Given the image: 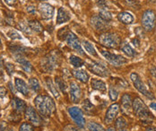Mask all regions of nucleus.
I'll return each instance as SVG.
<instances>
[{"mask_svg": "<svg viewBox=\"0 0 156 131\" xmlns=\"http://www.w3.org/2000/svg\"><path fill=\"white\" fill-rule=\"evenodd\" d=\"M34 104L41 116L49 117L55 112V102L53 99L48 95H38L34 99Z\"/></svg>", "mask_w": 156, "mask_h": 131, "instance_id": "obj_1", "label": "nucleus"}, {"mask_svg": "<svg viewBox=\"0 0 156 131\" xmlns=\"http://www.w3.org/2000/svg\"><path fill=\"white\" fill-rule=\"evenodd\" d=\"M132 109L144 123H150L153 120V114L148 110L145 103L139 97L134 99L132 103Z\"/></svg>", "mask_w": 156, "mask_h": 131, "instance_id": "obj_2", "label": "nucleus"}, {"mask_svg": "<svg viewBox=\"0 0 156 131\" xmlns=\"http://www.w3.org/2000/svg\"><path fill=\"white\" fill-rule=\"evenodd\" d=\"M100 43L109 49H115L121 45V38L118 33L106 32L101 34L99 38Z\"/></svg>", "mask_w": 156, "mask_h": 131, "instance_id": "obj_3", "label": "nucleus"}, {"mask_svg": "<svg viewBox=\"0 0 156 131\" xmlns=\"http://www.w3.org/2000/svg\"><path fill=\"white\" fill-rule=\"evenodd\" d=\"M142 27L145 32H153L156 27V12L153 9L145 10L141 18Z\"/></svg>", "mask_w": 156, "mask_h": 131, "instance_id": "obj_4", "label": "nucleus"}, {"mask_svg": "<svg viewBox=\"0 0 156 131\" xmlns=\"http://www.w3.org/2000/svg\"><path fill=\"white\" fill-rule=\"evenodd\" d=\"M130 80L133 83L135 88L141 93L143 95H144L146 98L148 99H154V95L152 94V92H150V90H148V88L145 86V84L142 81L139 75L136 72H133L130 74Z\"/></svg>", "mask_w": 156, "mask_h": 131, "instance_id": "obj_5", "label": "nucleus"}, {"mask_svg": "<svg viewBox=\"0 0 156 131\" xmlns=\"http://www.w3.org/2000/svg\"><path fill=\"white\" fill-rule=\"evenodd\" d=\"M101 53L106 58L107 61H109L111 65L115 66H121L127 63V59L121 55L113 54V53H110L109 51H106L103 49L101 50Z\"/></svg>", "mask_w": 156, "mask_h": 131, "instance_id": "obj_6", "label": "nucleus"}, {"mask_svg": "<svg viewBox=\"0 0 156 131\" xmlns=\"http://www.w3.org/2000/svg\"><path fill=\"white\" fill-rule=\"evenodd\" d=\"M86 67L89 71L94 73V75L101 76V77H107L109 76V69L104 65L99 63V62H93L92 64H87Z\"/></svg>", "mask_w": 156, "mask_h": 131, "instance_id": "obj_7", "label": "nucleus"}, {"mask_svg": "<svg viewBox=\"0 0 156 131\" xmlns=\"http://www.w3.org/2000/svg\"><path fill=\"white\" fill-rule=\"evenodd\" d=\"M68 113L79 128H83L85 126V119L81 109L78 107H71L68 109Z\"/></svg>", "mask_w": 156, "mask_h": 131, "instance_id": "obj_8", "label": "nucleus"}, {"mask_svg": "<svg viewBox=\"0 0 156 131\" xmlns=\"http://www.w3.org/2000/svg\"><path fill=\"white\" fill-rule=\"evenodd\" d=\"M66 40L67 41L68 46L71 49H73L75 51L78 52L82 56H85V53L83 52V50L82 49V44L80 43V41H79V40H78V38L76 37V34H74L73 33L69 32Z\"/></svg>", "mask_w": 156, "mask_h": 131, "instance_id": "obj_9", "label": "nucleus"}, {"mask_svg": "<svg viewBox=\"0 0 156 131\" xmlns=\"http://www.w3.org/2000/svg\"><path fill=\"white\" fill-rule=\"evenodd\" d=\"M58 53H50L48 54L47 57L44 58L43 62H42V67L47 70V71H51L54 69V67L58 64Z\"/></svg>", "mask_w": 156, "mask_h": 131, "instance_id": "obj_10", "label": "nucleus"}, {"mask_svg": "<svg viewBox=\"0 0 156 131\" xmlns=\"http://www.w3.org/2000/svg\"><path fill=\"white\" fill-rule=\"evenodd\" d=\"M119 105L118 103H113L109 106L106 112V114H105V119H104V121L105 123H111L119 114Z\"/></svg>", "mask_w": 156, "mask_h": 131, "instance_id": "obj_11", "label": "nucleus"}, {"mask_svg": "<svg viewBox=\"0 0 156 131\" xmlns=\"http://www.w3.org/2000/svg\"><path fill=\"white\" fill-rule=\"evenodd\" d=\"M39 10H40V14H41V16L42 19L44 20H48V19H51L53 16H54V12H55V9L54 7L47 3H42L40 5V7H39Z\"/></svg>", "mask_w": 156, "mask_h": 131, "instance_id": "obj_12", "label": "nucleus"}, {"mask_svg": "<svg viewBox=\"0 0 156 131\" xmlns=\"http://www.w3.org/2000/svg\"><path fill=\"white\" fill-rule=\"evenodd\" d=\"M69 94L70 99L73 102L78 103L82 97V90L81 87L76 82H72L69 86Z\"/></svg>", "mask_w": 156, "mask_h": 131, "instance_id": "obj_13", "label": "nucleus"}, {"mask_svg": "<svg viewBox=\"0 0 156 131\" xmlns=\"http://www.w3.org/2000/svg\"><path fill=\"white\" fill-rule=\"evenodd\" d=\"M25 118L31 122L32 125L40 126L41 123V117L38 115L37 112L31 106L27 107L26 110H25Z\"/></svg>", "mask_w": 156, "mask_h": 131, "instance_id": "obj_14", "label": "nucleus"}, {"mask_svg": "<svg viewBox=\"0 0 156 131\" xmlns=\"http://www.w3.org/2000/svg\"><path fill=\"white\" fill-rule=\"evenodd\" d=\"M91 24L96 31H105L108 27V22L102 20L99 16H94L91 18Z\"/></svg>", "mask_w": 156, "mask_h": 131, "instance_id": "obj_15", "label": "nucleus"}, {"mask_svg": "<svg viewBox=\"0 0 156 131\" xmlns=\"http://www.w3.org/2000/svg\"><path fill=\"white\" fill-rule=\"evenodd\" d=\"M15 83H16V87L18 92H20L24 96H28L29 95V87H28L27 83L24 82L23 79L16 78L15 79Z\"/></svg>", "mask_w": 156, "mask_h": 131, "instance_id": "obj_16", "label": "nucleus"}, {"mask_svg": "<svg viewBox=\"0 0 156 131\" xmlns=\"http://www.w3.org/2000/svg\"><path fill=\"white\" fill-rule=\"evenodd\" d=\"M16 61L21 65V66L23 67V69L24 71H26L27 73H31L32 72L33 68H32V66L31 64L24 58L23 57L21 54H19L18 56H16Z\"/></svg>", "mask_w": 156, "mask_h": 131, "instance_id": "obj_17", "label": "nucleus"}, {"mask_svg": "<svg viewBox=\"0 0 156 131\" xmlns=\"http://www.w3.org/2000/svg\"><path fill=\"white\" fill-rule=\"evenodd\" d=\"M73 76H75V78H76L77 80L82 83H87L89 80V77H90L85 70L78 69V68L73 70Z\"/></svg>", "mask_w": 156, "mask_h": 131, "instance_id": "obj_18", "label": "nucleus"}, {"mask_svg": "<svg viewBox=\"0 0 156 131\" xmlns=\"http://www.w3.org/2000/svg\"><path fill=\"white\" fill-rule=\"evenodd\" d=\"M118 19L120 23L123 24H131L134 22V16L131 13L129 12H121L119 14Z\"/></svg>", "mask_w": 156, "mask_h": 131, "instance_id": "obj_19", "label": "nucleus"}, {"mask_svg": "<svg viewBox=\"0 0 156 131\" xmlns=\"http://www.w3.org/2000/svg\"><path fill=\"white\" fill-rule=\"evenodd\" d=\"M12 106H13V108L16 110V112H19V113L24 112L26 110V108H27L25 102L23 100L16 98V97L13 99V101H12Z\"/></svg>", "mask_w": 156, "mask_h": 131, "instance_id": "obj_20", "label": "nucleus"}, {"mask_svg": "<svg viewBox=\"0 0 156 131\" xmlns=\"http://www.w3.org/2000/svg\"><path fill=\"white\" fill-rule=\"evenodd\" d=\"M70 20V16L67 11H66L63 7H60L58 11V16H57V23L61 24Z\"/></svg>", "mask_w": 156, "mask_h": 131, "instance_id": "obj_21", "label": "nucleus"}, {"mask_svg": "<svg viewBox=\"0 0 156 131\" xmlns=\"http://www.w3.org/2000/svg\"><path fill=\"white\" fill-rule=\"evenodd\" d=\"M91 86L92 88L94 90H97V91H101V92H105L107 90V85L106 83L101 81V80H99V79H96V78H93L92 81H91Z\"/></svg>", "mask_w": 156, "mask_h": 131, "instance_id": "obj_22", "label": "nucleus"}, {"mask_svg": "<svg viewBox=\"0 0 156 131\" xmlns=\"http://www.w3.org/2000/svg\"><path fill=\"white\" fill-rule=\"evenodd\" d=\"M132 103H133V101L131 96L128 94H124L121 97V104H122V107L124 110H130L132 108Z\"/></svg>", "mask_w": 156, "mask_h": 131, "instance_id": "obj_23", "label": "nucleus"}, {"mask_svg": "<svg viewBox=\"0 0 156 131\" xmlns=\"http://www.w3.org/2000/svg\"><path fill=\"white\" fill-rule=\"evenodd\" d=\"M82 107L85 113L87 114H93L95 112V107L93 105V103L90 101L89 99H86L83 101L82 103Z\"/></svg>", "mask_w": 156, "mask_h": 131, "instance_id": "obj_24", "label": "nucleus"}, {"mask_svg": "<svg viewBox=\"0 0 156 131\" xmlns=\"http://www.w3.org/2000/svg\"><path fill=\"white\" fill-rule=\"evenodd\" d=\"M46 83H47L48 88V90L51 92V94L55 96V97H58L59 96V93H58V89L56 85V83H54L52 79L50 77H47L46 78Z\"/></svg>", "mask_w": 156, "mask_h": 131, "instance_id": "obj_25", "label": "nucleus"}, {"mask_svg": "<svg viewBox=\"0 0 156 131\" xmlns=\"http://www.w3.org/2000/svg\"><path fill=\"white\" fill-rule=\"evenodd\" d=\"M69 62L71 63V65L73 66L74 67H76V68H79V67L83 66L84 65V63H85L82 58H80L79 57L76 56V55H71L70 56Z\"/></svg>", "mask_w": 156, "mask_h": 131, "instance_id": "obj_26", "label": "nucleus"}, {"mask_svg": "<svg viewBox=\"0 0 156 131\" xmlns=\"http://www.w3.org/2000/svg\"><path fill=\"white\" fill-rule=\"evenodd\" d=\"M121 50L125 53L127 57H130V58L135 57L136 54V51L134 50V49H133V48L130 46V44L127 43V42H124V43L121 45Z\"/></svg>", "mask_w": 156, "mask_h": 131, "instance_id": "obj_27", "label": "nucleus"}, {"mask_svg": "<svg viewBox=\"0 0 156 131\" xmlns=\"http://www.w3.org/2000/svg\"><path fill=\"white\" fill-rule=\"evenodd\" d=\"M29 28L35 33H41L42 32V25L37 20H31L28 22Z\"/></svg>", "mask_w": 156, "mask_h": 131, "instance_id": "obj_28", "label": "nucleus"}, {"mask_svg": "<svg viewBox=\"0 0 156 131\" xmlns=\"http://www.w3.org/2000/svg\"><path fill=\"white\" fill-rule=\"evenodd\" d=\"M82 44H83L84 49H85L90 55H92V56H94V57H96V56H97V52H96V50H95V48H94V46L90 42V41L83 40V42H82Z\"/></svg>", "mask_w": 156, "mask_h": 131, "instance_id": "obj_29", "label": "nucleus"}, {"mask_svg": "<svg viewBox=\"0 0 156 131\" xmlns=\"http://www.w3.org/2000/svg\"><path fill=\"white\" fill-rule=\"evenodd\" d=\"M99 16L101 17L102 20L106 21V22H109L112 19L111 13L107 9H101L100 12H99Z\"/></svg>", "mask_w": 156, "mask_h": 131, "instance_id": "obj_30", "label": "nucleus"}, {"mask_svg": "<svg viewBox=\"0 0 156 131\" xmlns=\"http://www.w3.org/2000/svg\"><path fill=\"white\" fill-rule=\"evenodd\" d=\"M56 85H57L58 89H59L62 93H66V92L67 86H66V83H65V81L63 80L62 78H60L58 76L56 77Z\"/></svg>", "mask_w": 156, "mask_h": 131, "instance_id": "obj_31", "label": "nucleus"}, {"mask_svg": "<svg viewBox=\"0 0 156 131\" xmlns=\"http://www.w3.org/2000/svg\"><path fill=\"white\" fill-rule=\"evenodd\" d=\"M29 85L31 89L36 93H38L41 90V85H40V83H39L37 78H31L29 80Z\"/></svg>", "mask_w": 156, "mask_h": 131, "instance_id": "obj_32", "label": "nucleus"}, {"mask_svg": "<svg viewBox=\"0 0 156 131\" xmlns=\"http://www.w3.org/2000/svg\"><path fill=\"white\" fill-rule=\"evenodd\" d=\"M87 128L90 131H105L103 127L96 122H89L87 125Z\"/></svg>", "mask_w": 156, "mask_h": 131, "instance_id": "obj_33", "label": "nucleus"}, {"mask_svg": "<svg viewBox=\"0 0 156 131\" xmlns=\"http://www.w3.org/2000/svg\"><path fill=\"white\" fill-rule=\"evenodd\" d=\"M115 126L116 128H118L119 129H125L126 127L127 126V122L123 117H119L116 119L115 121Z\"/></svg>", "mask_w": 156, "mask_h": 131, "instance_id": "obj_34", "label": "nucleus"}, {"mask_svg": "<svg viewBox=\"0 0 156 131\" xmlns=\"http://www.w3.org/2000/svg\"><path fill=\"white\" fill-rule=\"evenodd\" d=\"M109 99L112 101H116L118 98H119V92L113 88V87H110L109 90Z\"/></svg>", "mask_w": 156, "mask_h": 131, "instance_id": "obj_35", "label": "nucleus"}, {"mask_svg": "<svg viewBox=\"0 0 156 131\" xmlns=\"http://www.w3.org/2000/svg\"><path fill=\"white\" fill-rule=\"evenodd\" d=\"M19 131H33V126L30 123H23L19 128Z\"/></svg>", "mask_w": 156, "mask_h": 131, "instance_id": "obj_36", "label": "nucleus"}, {"mask_svg": "<svg viewBox=\"0 0 156 131\" xmlns=\"http://www.w3.org/2000/svg\"><path fill=\"white\" fill-rule=\"evenodd\" d=\"M7 35H8V37L11 38L12 40H20V39L22 38V37L20 36V34L17 33L16 31H15V30L9 31V32L7 33Z\"/></svg>", "mask_w": 156, "mask_h": 131, "instance_id": "obj_37", "label": "nucleus"}, {"mask_svg": "<svg viewBox=\"0 0 156 131\" xmlns=\"http://www.w3.org/2000/svg\"><path fill=\"white\" fill-rule=\"evenodd\" d=\"M96 2L101 9H107V3L105 0H96Z\"/></svg>", "mask_w": 156, "mask_h": 131, "instance_id": "obj_38", "label": "nucleus"}, {"mask_svg": "<svg viewBox=\"0 0 156 131\" xmlns=\"http://www.w3.org/2000/svg\"><path fill=\"white\" fill-rule=\"evenodd\" d=\"M5 68H6V70H7V72H8L9 75H11L14 72V70H15V66H14L13 64H11V63H6L5 64Z\"/></svg>", "mask_w": 156, "mask_h": 131, "instance_id": "obj_39", "label": "nucleus"}, {"mask_svg": "<svg viewBox=\"0 0 156 131\" xmlns=\"http://www.w3.org/2000/svg\"><path fill=\"white\" fill-rule=\"evenodd\" d=\"M6 94V90L4 86H0V97H3Z\"/></svg>", "mask_w": 156, "mask_h": 131, "instance_id": "obj_40", "label": "nucleus"}, {"mask_svg": "<svg viewBox=\"0 0 156 131\" xmlns=\"http://www.w3.org/2000/svg\"><path fill=\"white\" fill-rule=\"evenodd\" d=\"M132 43L134 44L135 47H139V44H140V41L138 40V38H135L132 40Z\"/></svg>", "mask_w": 156, "mask_h": 131, "instance_id": "obj_41", "label": "nucleus"}, {"mask_svg": "<svg viewBox=\"0 0 156 131\" xmlns=\"http://www.w3.org/2000/svg\"><path fill=\"white\" fill-rule=\"evenodd\" d=\"M5 2H6V4L8 5H14L15 4H16V0H5Z\"/></svg>", "mask_w": 156, "mask_h": 131, "instance_id": "obj_42", "label": "nucleus"}, {"mask_svg": "<svg viewBox=\"0 0 156 131\" xmlns=\"http://www.w3.org/2000/svg\"><path fill=\"white\" fill-rule=\"evenodd\" d=\"M27 11H28L29 13H34V12L36 11V9H35L34 6L31 5V6H28V7H27Z\"/></svg>", "mask_w": 156, "mask_h": 131, "instance_id": "obj_43", "label": "nucleus"}, {"mask_svg": "<svg viewBox=\"0 0 156 131\" xmlns=\"http://www.w3.org/2000/svg\"><path fill=\"white\" fill-rule=\"evenodd\" d=\"M150 108L153 109V110H154L156 112V102H152V103H150Z\"/></svg>", "mask_w": 156, "mask_h": 131, "instance_id": "obj_44", "label": "nucleus"}, {"mask_svg": "<svg viewBox=\"0 0 156 131\" xmlns=\"http://www.w3.org/2000/svg\"><path fill=\"white\" fill-rule=\"evenodd\" d=\"M146 131H156V128H154V127H147Z\"/></svg>", "mask_w": 156, "mask_h": 131, "instance_id": "obj_45", "label": "nucleus"}, {"mask_svg": "<svg viewBox=\"0 0 156 131\" xmlns=\"http://www.w3.org/2000/svg\"><path fill=\"white\" fill-rule=\"evenodd\" d=\"M152 74H153V75L154 76V77L156 78V66H155V67H154V68L152 69Z\"/></svg>", "mask_w": 156, "mask_h": 131, "instance_id": "obj_46", "label": "nucleus"}, {"mask_svg": "<svg viewBox=\"0 0 156 131\" xmlns=\"http://www.w3.org/2000/svg\"><path fill=\"white\" fill-rule=\"evenodd\" d=\"M105 131H116V129L113 128V127H109V128H108Z\"/></svg>", "mask_w": 156, "mask_h": 131, "instance_id": "obj_47", "label": "nucleus"}, {"mask_svg": "<svg viewBox=\"0 0 156 131\" xmlns=\"http://www.w3.org/2000/svg\"><path fill=\"white\" fill-rule=\"evenodd\" d=\"M2 66H3V62H2V59H1V58H0V68L2 67Z\"/></svg>", "mask_w": 156, "mask_h": 131, "instance_id": "obj_48", "label": "nucleus"}, {"mask_svg": "<svg viewBox=\"0 0 156 131\" xmlns=\"http://www.w3.org/2000/svg\"><path fill=\"white\" fill-rule=\"evenodd\" d=\"M119 131H128L127 129H119Z\"/></svg>", "mask_w": 156, "mask_h": 131, "instance_id": "obj_49", "label": "nucleus"}, {"mask_svg": "<svg viewBox=\"0 0 156 131\" xmlns=\"http://www.w3.org/2000/svg\"><path fill=\"white\" fill-rule=\"evenodd\" d=\"M1 45H2V42H1V40H0V48H1Z\"/></svg>", "mask_w": 156, "mask_h": 131, "instance_id": "obj_50", "label": "nucleus"}, {"mask_svg": "<svg viewBox=\"0 0 156 131\" xmlns=\"http://www.w3.org/2000/svg\"><path fill=\"white\" fill-rule=\"evenodd\" d=\"M0 5H2V2H1V0H0Z\"/></svg>", "mask_w": 156, "mask_h": 131, "instance_id": "obj_51", "label": "nucleus"}, {"mask_svg": "<svg viewBox=\"0 0 156 131\" xmlns=\"http://www.w3.org/2000/svg\"><path fill=\"white\" fill-rule=\"evenodd\" d=\"M8 131H14V130H12V129H10V130H8Z\"/></svg>", "mask_w": 156, "mask_h": 131, "instance_id": "obj_52", "label": "nucleus"}, {"mask_svg": "<svg viewBox=\"0 0 156 131\" xmlns=\"http://www.w3.org/2000/svg\"><path fill=\"white\" fill-rule=\"evenodd\" d=\"M41 1H44V0H41Z\"/></svg>", "mask_w": 156, "mask_h": 131, "instance_id": "obj_53", "label": "nucleus"}]
</instances>
